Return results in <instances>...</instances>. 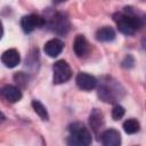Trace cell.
I'll return each instance as SVG.
<instances>
[{"label": "cell", "mask_w": 146, "mask_h": 146, "mask_svg": "<svg viewBox=\"0 0 146 146\" xmlns=\"http://www.w3.org/2000/svg\"><path fill=\"white\" fill-rule=\"evenodd\" d=\"M52 82L54 84H62L67 82L72 76V70L67 62L59 59L52 65Z\"/></svg>", "instance_id": "4"}, {"label": "cell", "mask_w": 146, "mask_h": 146, "mask_svg": "<svg viewBox=\"0 0 146 146\" xmlns=\"http://www.w3.org/2000/svg\"><path fill=\"white\" fill-rule=\"evenodd\" d=\"M49 26H50L51 31H54L55 33H57L59 35H63V34H66L68 32L71 24H70V21L65 14L56 13L49 19Z\"/></svg>", "instance_id": "5"}, {"label": "cell", "mask_w": 146, "mask_h": 146, "mask_svg": "<svg viewBox=\"0 0 146 146\" xmlns=\"http://www.w3.org/2000/svg\"><path fill=\"white\" fill-rule=\"evenodd\" d=\"M73 50L78 57H84L86 55H88L90 47H89V42L87 41L84 35L79 34L75 36L74 42H73Z\"/></svg>", "instance_id": "11"}, {"label": "cell", "mask_w": 146, "mask_h": 146, "mask_svg": "<svg viewBox=\"0 0 146 146\" xmlns=\"http://www.w3.org/2000/svg\"><path fill=\"white\" fill-rule=\"evenodd\" d=\"M2 34H3V26H2V23L0 21V39L2 38Z\"/></svg>", "instance_id": "20"}, {"label": "cell", "mask_w": 146, "mask_h": 146, "mask_svg": "<svg viewBox=\"0 0 146 146\" xmlns=\"http://www.w3.org/2000/svg\"><path fill=\"white\" fill-rule=\"evenodd\" d=\"M64 49V42L57 38L51 39L44 43L43 50L49 57H57Z\"/></svg>", "instance_id": "10"}, {"label": "cell", "mask_w": 146, "mask_h": 146, "mask_svg": "<svg viewBox=\"0 0 146 146\" xmlns=\"http://www.w3.org/2000/svg\"><path fill=\"white\" fill-rule=\"evenodd\" d=\"M113 19L117 30L125 35H133L143 27V18L137 15L132 7H124L123 11L115 13Z\"/></svg>", "instance_id": "1"}, {"label": "cell", "mask_w": 146, "mask_h": 146, "mask_svg": "<svg viewBox=\"0 0 146 146\" xmlns=\"http://www.w3.org/2000/svg\"><path fill=\"white\" fill-rule=\"evenodd\" d=\"M3 120H5V115H3V114H2L1 112H0V123H1V122H2Z\"/></svg>", "instance_id": "21"}, {"label": "cell", "mask_w": 146, "mask_h": 146, "mask_svg": "<svg viewBox=\"0 0 146 146\" xmlns=\"http://www.w3.org/2000/svg\"><path fill=\"white\" fill-rule=\"evenodd\" d=\"M132 65H133V58H132V56H127L125 58H124V60L122 62V66L123 67H132Z\"/></svg>", "instance_id": "19"}, {"label": "cell", "mask_w": 146, "mask_h": 146, "mask_svg": "<svg viewBox=\"0 0 146 146\" xmlns=\"http://www.w3.org/2000/svg\"><path fill=\"white\" fill-rule=\"evenodd\" d=\"M123 95L124 89L117 81L112 78H105L98 87V97L105 103L114 104L121 99Z\"/></svg>", "instance_id": "2"}, {"label": "cell", "mask_w": 146, "mask_h": 146, "mask_svg": "<svg viewBox=\"0 0 146 146\" xmlns=\"http://www.w3.org/2000/svg\"><path fill=\"white\" fill-rule=\"evenodd\" d=\"M104 123L105 121H104V115L102 111L98 108H94L89 115V124L96 136H99V131L104 127Z\"/></svg>", "instance_id": "9"}, {"label": "cell", "mask_w": 146, "mask_h": 146, "mask_svg": "<svg viewBox=\"0 0 146 146\" xmlns=\"http://www.w3.org/2000/svg\"><path fill=\"white\" fill-rule=\"evenodd\" d=\"M139 129H140V124L136 119H128L123 123V130L129 135L138 132Z\"/></svg>", "instance_id": "15"}, {"label": "cell", "mask_w": 146, "mask_h": 146, "mask_svg": "<svg viewBox=\"0 0 146 146\" xmlns=\"http://www.w3.org/2000/svg\"><path fill=\"white\" fill-rule=\"evenodd\" d=\"M124 113H125L124 107L121 106V105H119V104H116V105L113 107V110H112V117H113V120L117 121V120H120V119L123 117Z\"/></svg>", "instance_id": "17"}, {"label": "cell", "mask_w": 146, "mask_h": 146, "mask_svg": "<svg viewBox=\"0 0 146 146\" xmlns=\"http://www.w3.org/2000/svg\"><path fill=\"white\" fill-rule=\"evenodd\" d=\"M44 24H46V19L36 14H30L23 16L21 19V27L25 33H31L34 30L44 26Z\"/></svg>", "instance_id": "6"}, {"label": "cell", "mask_w": 146, "mask_h": 146, "mask_svg": "<svg viewBox=\"0 0 146 146\" xmlns=\"http://www.w3.org/2000/svg\"><path fill=\"white\" fill-rule=\"evenodd\" d=\"M0 94L10 103H17L22 99V91L19 90V88L11 84H7L2 87L0 89Z\"/></svg>", "instance_id": "13"}, {"label": "cell", "mask_w": 146, "mask_h": 146, "mask_svg": "<svg viewBox=\"0 0 146 146\" xmlns=\"http://www.w3.org/2000/svg\"><path fill=\"white\" fill-rule=\"evenodd\" d=\"M1 62L6 67L13 68V67L17 66L21 62L19 52L16 49H8L1 55Z\"/></svg>", "instance_id": "12"}, {"label": "cell", "mask_w": 146, "mask_h": 146, "mask_svg": "<svg viewBox=\"0 0 146 146\" xmlns=\"http://www.w3.org/2000/svg\"><path fill=\"white\" fill-rule=\"evenodd\" d=\"M14 79H15V81H16L17 83L23 84V86H25L26 82H27V78H26V75H25L23 72H18V73H16L15 76H14Z\"/></svg>", "instance_id": "18"}, {"label": "cell", "mask_w": 146, "mask_h": 146, "mask_svg": "<svg viewBox=\"0 0 146 146\" xmlns=\"http://www.w3.org/2000/svg\"><path fill=\"white\" fill-rule=\"evenodd\" d=\"M32 107H33V110H34V112L42 119V120H48L49 119V114H48V111H47V108L44 107V105L40 102V100H36V99H34L33 102H32Z\"/></svg>", "instance_id": "16"}, {"label": "cell", "mask_w": 146, "mask_h": 146, "mask_svg": "<svg viewBox=\"0 0 146 146\" xmlns=\"http://www.w3.org/2000/svg\"><path fill=\"white\" fill-rule=\"evenodd\" d=\"M103 146H120L121 145V135L115 129H107L100 135Z\"/></svg>", "instance_id": "8"}, {"label": "cell", "mask_w": 146, "mask_h": 146, "mask_svg": "<svg viewBox=\"0 0 146 146\" xmlns=\"http://www.w3.org/2000/svg\"><path fill=\"white\" fill-rule=\"evenodd\" d=\"M96 39L102 42H110L115 39V31L111 26H103L97 30Z\"/></svg>", "instance_id": "14"}, {"label": "cell", "mask_w": 146, "mask_h": 146, "mask_svg": "<svg viewBox=\"0 0 146 146\" xmlns=\"http://www.w3.org/2000/svg\"><path fill=\"white\" fill-rule=\"evenodd\" d=\"M75 82H76V86L81 90H86V91L95 89L97 87V83H98L97 79L94 75H90L86 72L78 73V75L75 78Z\"/></svg>", "instance_id": "7"}, {"label": "cell", "mask_w": 146, "mask_h": 146, "mask_svg": "<svg viewBox=\"0 0 146 146\" xmlns=\"http://www.w3.org/2000/svg\"><path fill=\"white\" fill-rule=\"evenodd\" d=\"M67 146H89L91 144V133L81 122H74L68 125L66 138Z\"/></svg>", "instance_id": "3"}]
</instances>
